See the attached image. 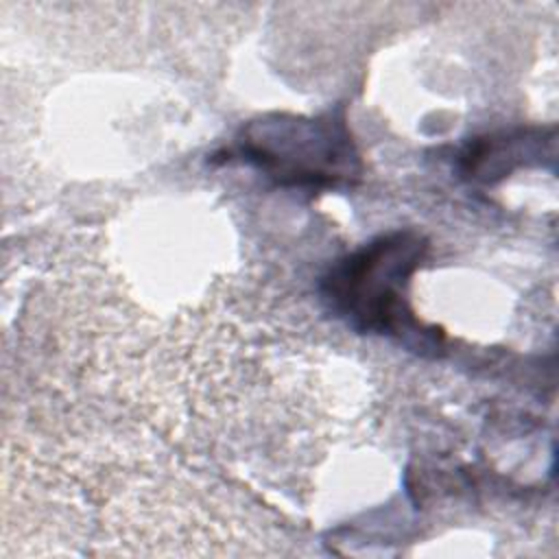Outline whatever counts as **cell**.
Here are the masks:
<instances>
[{"label":"cell","mask_w":559,"mask_h":559,"mask_svg":"<svg viewBox=\"0 0 559 559\" xmlns=\"http://www.w3.org/2000/svg\"><path fill=\"white\" fill-rule=\"evenodd\" d=\"M428 253L419 231L393 229L336 260L321 295L336 317L358 332L391 334L426 347L437 332L424 330L406 301V286Z\"/></svg>","instance_id":"6da1fadb"},{"label":"cell","mask_w":559,"mask_h":559,"mask_svg":"<svg viewBox=\"0 0 559 559\" xmlns=\"http://www.w3.org/2000/svg\"><path fill=\"white\" fill-rule=\"evenodd\" d=\"M555 127L513 129L472 140L461 153V170L476 181H493L526 162H539L552 153Z\"/></svg>","instance_id":"3957f363"},{"label":"cell","mask_w":559,"mask_h":559,"mask_svg":"<svg viewBox=\"0 0 559 559\" xmlns=\"http://www.w3.org/2000/svg\"><path fill=\"white\" fill-rule=\"evenodd\" d=\"M225 155L255 166L286 188H338L360 177V157L341 111L255 118Z\"/></svg>","instance_id":"7a4b0ae2"}]
</instances>
